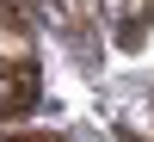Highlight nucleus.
<instances>
[{"mask_svg":"<svg viewBox=\"0 0 154 142\" xmlns=\"http://www.w3.org/2000/svg\"><path fill=\"white\" fill-rule=\"evenodd\" d=\"M148 19H154V0H148Z\"/></svg>","mask_w":154,"mask_h":142,"instance_id":"7ed1b4c3","label":"nucleus"},{"mask_svg":"<svg viewBox=\"0 0 154 142\" xmlns=\"http://www.w3.org/2000/svg\"><path fill=\"white\" fill-rule=\"evenodd\" d=\"M19 142H68V136H19Z\"/></svg>","mask_w":154,"mask_h":142,"instance_id":"f03ea898","label":"nucleus"},{"mask_svg":"<svg viewBox=\"0 0 154 142\" xmlns=\"http://www.w3.org/2000/svg\"><path fill=\"white\" fill-rule=\"evenodd\" d=\"M130 142H148V136H130Z\"/></svg>","mask_w":154,"mask_h":142,"instance_id":"20e7f679","label":"nucleus"},{"mask_svg":"<svg viewBox=\"0 0 154 142\" xmlns=\"http://www.w3.org/2000/svg\"><path fill=\"white\" fill-rule=\"evenodd\" d=\"M43 99V74H37V62H0V124L6 118H25V111Z\"/></svg>","mask_w":154,"mask_h":142,"instance_id":"f257e3e1","label":"nucleus"}]
</instances>
